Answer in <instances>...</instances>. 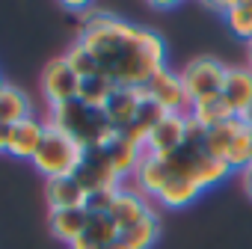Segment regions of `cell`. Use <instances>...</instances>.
I'll return each mask as SVG.
<instances>
[{
    "label": "cell",
    "instance_id": "1",
    "mask_svg": "<svg viewBox=\"0 0 252 249\" xmlns=\"http://www.w3.org/2000/svg\"><path fill=\"white\" fill-rule=\"evenodd\" d=\"M77 42L95 57L98 74L119 89L146 86L158 71L169 68V51L158 30L131 24L104 6H95L80 21Z\"/></svg>",
    "mask_w": 252,
    "mask_h": 249
},
{
    "label": "cell",
    "instance_id": "2",
    "mask_svg": "<svg viewBox=\"0 0 252 249\" xmlns=\"http://www.w3.org/2000/svg\"><path fill=\"white\" fill-rule=\"evenodd\" d=\"M51 124L63 128L65 134H71L83 149L89 152H104L119 134L110 128V122L104 116V110H92L80 101H71V104H63V107H54L48 110L45 116Z\"/></svg>",
    "mask_w": 252,
    "mask_h": 249
},
{
    "label": "cell",
    "instance_id": "3",
    "mask_svg": "<svg viewBox=\"0 0 252 249\" xmlns=\"http://www.w3.org/2000/svg\"><path fill=\"white\" fill-rule=\"evenodd\" d=\"M48 122V119H45ZM89 157V149H83L71 134H65L57 124H45V140L33 157L36 172L51 181V178H74Z\"/></svg>",
    "mask_w": 252,
    "mask_h": 249
},
{
    "label": "cell",
    "instance_id": "4",
    "mask_svg": "<svg viewBox=\"0 0 252 249\" xmlns=\"http://www.w3.org/2000/svg\"><path fill=\"white\" fill-rule=\"evenodd\" d=\"M225 71L228 65L220 62L217 57H193L184 68H181V80H184V89L190 95V104H208V101H217L222 95V83H225ZM190 107V110H193Z\"/></svg>",
    "mask_w": 252,
    "mask_h": 249
},
{
    "label": "cell",
    "instance_id": "5",
    "mask_svg": "<svg viewBox=\"0 0 252 249\" xmlns=\"http://www.w3.org/2000/svg\"><path fill=\"white\" fill-rule=\"evenodd\" d=\"M39 89H42V98H45L48 110H54V107H63V104L77 101L80 77H77L74 68L65 62V57H54V60L42 68Z\"/></svg>",
    "mask_w": 252,
    "mask_h": 249
},
{
    "label": "cell",
    "instance_id": "6",
    "mask_svg": "<svg viewBox=\"0 0 252 249\" xmlns=\"http://www.w3.org/2000/svg\"><path fill=\"white\" fill-rule=\"evenodd\" d=\"M107 214L113 217V222H116L119 231L125 234L128 228H134V225L146 222L149 217H155L158 211H155V202H152L149 196H143L134 184H131V187H128V184H122V187L116 190V196H113Z\"/></svg>",
    "mask_w": 252,
    "mask_h": 249
},
{
    "label": "cell",
    "instance_id": "7",
    "mask_svg": "<svg viewBox=\"0 0 252 249\" xmlns=\"http://www.w3.org/2000/svg\"><path fill=\"white\" fill-rule=\"evenodd\" d=\"M149 98L163 110V113H175V116H190V95L184 89V80H181V71L175 68H163L158 71L149 83Z\"/></svg>",
    "mask_w": 252,
    "mask_h": 249
},
{
    "label": "cell",
    "instance_id": "8",
    "mask_svg": "<svg viewBox=\"0 0 252 249\" xmlns=\"http://www.w3.org/2000/svg\"><path fill=\"white\" fill-rule=\"evenodd\" d=\"M187 134H190V116L166 113L155 124V131L149 134V140H146V155L166 157V155H172L175 149H181L187 143Z\"/></svg>",
    "mask_w": 252,
    "mask_h": 249
},
{
    "label": "cell",
    "instance_id": "9",
    "mask_svg": "<svg viewBox=\"0 0 252 249\" xmlns=\"http://www.w3.org/2000/svg\"><path fill=\"white\" fill-rule=\"evenodd\" d=\"M149 101V89L146 86H125V89H116V95L107 101L104 107V116L110 122V128L116 134H125L131 128V122L137 119L140 107Z\"/></svg>",
    "mask_w": 252,
    "mask_h": 249
},
{
    "label": "cell",
    "instance_id": "10",
    "mask_svg": "<svg viewBox=\"0 0 252 249\" xmlns=\"http://www.w3.org/2000/svg\"><path fill=\"white\" fill-rule=\"evenodd\" d=\"M45 119H39V116H30V119H24V122H18V124H12V137H9V157H15V160H27V163H33V157H36V152H39V146H42V140H45Z\"/></svg>",
    "mask_w": 252,
    "mask_h": 249
},
{
    "label": "cell",
    "instance_id": "11",
    "mask_svg": "<svg viewBox=\"0 0 252 249\" xmlns=\"http://www.w3.org/2000/svg\"><path fill=\"white\" fill-rule=\"evenodd\" d=\"M225 107L240 119L249 107H252V68L249 65H228L225 71V83H222V95Z\"/></svg>",
    "mask_w": 252,
    "mask_h": 249
},
{
    "label": "cell",
    "instance_id": "12",
    "mask_svg": "<svg viewBox=\"0 0 252 249\" xmlns=\"http://www.w3.org/2000/svg\"><path fill=\"white\" fill-rule=\"evenodd\" d=\"M80 184H83V190L86 193H98V190H116V187H122L125 181L113 172V166L107 163V157H104V152H89V157H86V163H83V169L74 175Z\"/></svg>",
    "mask_w": 252,
    "mask_h": 249
},
{
    "label": "cell",
    "instance_id": "13",
    "mask_svg": "<svg viewBox=\"0 0 252 249\" xmlns=\"http://www.w3.org/2000/svg\"><path fill=\"white\" fill-rule=\"evenodd\" d=\"M89 193L77 178H51L45 181V202L48 211H68V208H86Z\"/></svg>",
    "mask_w": 252,
    "mask_h": 249
},
{
    "label": "cell",
    "instance_id": "14",
    "mask_svg": "<svg viewBox=\"0 0 252 249\" xmlns=\"http://www.w3.org/2000/svg\"><path fill=\"white\" fill-rule=\"evenodd\" d=\"M143 155H146V152H143V146H137V143H131V140H125V137H116V140L104 149L107 163L113 166V172H116L122 181L134 178V172H137V166H140Z\"/></svg>",
    "mask_w": 252,
    "mask_h": 249
},
{
    "label": "cell",
    "instance_id": "15",
    "mask_svg": "<svg viewBox=\"0 0 252 249\" xmlns=\"http://www.w3.org/2000/svg\"><path fill=\"white\" fill-rule=\"evenodd\" d=\"M86 222H89V211H86V208L48 211V231H51L60 243H65V246H71V243L83 234Z\"/></svg>",
    "mask_w": 252,
    "mask_h": 249
},
{
    "label": "cell",
    "instance_id": "16",
    "mask_svg": "<svg viewBox=\"0 0 252 249\" xmlns=\"http://www.w3.org/2000/svg\"><path fill=\"white\" fill-rule=\"evenodd\" d=\"M202 199V190L190 181V178H175L169 175V181L163 184V190L155 196V205L166 208V211H184L190 205H196Z\"/></svg>",
    "mask_w": 252,
    "mask_h": 249
},
{
    "label": "cell",
    "instance_id": "17",
    "mask_svg": "<svg viewBox=\"0 0 252 249\" xmlns=\"http://www.w3.org/2000/svg\"><path fill=\"white\" fill-rule=\"evenodd\" d=\"M33 116V101L21 86L6 83V89L0 92V122L3 124H18Z\"/></svg>",
    "mask_w": 252,
    "mask_h": 249
},
{
    "label": "cell",
    "instance_id": "18",
    "mask_svg": "<svg viewBox=\"0 0 252 249\" xmlns=\"http://www.w3.org/2000/svg\"><path fill=\"white\" fill-rule=\"evenodd\" d=\"M222 21L228 33L240 42H252V0H225Z\"/></svg>",
    "mask_w": 252,
    "mask_h": 249
},
{
    "label": "cell",
    "instance_id": "19",
    "mask_svg": "<svg viewBox=\"0 0 252 249\" xmlns=\"http://www.w3.org/2000/svg\"><path fill=\"white\" fill-rule=\"evenodd\" d=\"M83 237L89 243H95L98 249H104V246L116 243L122 237V231H119V225L113 222V217L107 211H89V222L83 228Z\"/></svg>",
    "mask_w": 252,
    "mask_h": 249
},
{
    "label": "cell",
    "instance_id": "20",
    "mask_svg": "<svg viewBox=\"0 0 252 249\" xmlns=\"http://www.w3.org/2000/svg\"><path fill=\"white\" fill-rule=\"evenodd\" d=\"M231 175H234V169H231L225 160H217V157H211V155H202V157H199V166H196L193 181H196V187L205 193V190L220 187V184H222V181H228Z\"/></svg>",
    "mask_w": 252,
    "mask_h": 249
},
{
    "label": "cell",
    "instance_id": "21",
    "mask_svg": "<svg viewBox=\"0 0 252 249\" xmlns=\"http://www.w3.org/2000/svg\"><path fill=\"white\" fill-rule=\"evenodd\" d=\"M234 131H237V119H228V122L217 124V128H211V131H202L205 155H211L217 160H225L228 149H231V140H234Z\"/></svg>",
    "mask_w": 252,
    "mask_h": 249
},
{
    "label": "cell",
    "instance_id": "22",
    "mask_svg": "<svg viewBox=\"0 0 252 249\" xmlns=\"http://www.w3.org/2000/svg\"><path fill=\"white\" fill-rule=\"evenodd\" d=\"M116 83H110L104 74H95V77H86V80H80V92H77V101L80 104H86V107H92V110H104L107 107V101L116 95Z\"/></svg>",
    "mask_w": 252,
    "mask_h": 249
},
{
    "label": "cell",
    "instance_id": "23",
    "mask_svg": "<svg viewBox=\"0 0 252 249\" xmlns=\"http://www.w3.org/2000/svg\"><path fill=\"white\" fill-rule=\"evenodd\" d=\"M228 119H237V116L225 107L222 98L208 101V104H196V107L190 110V122L196 124V128H202V131H211V128H217V124H222V122H228Z\"/></svg>",
    "mask_w": 252,
    "mask_h": 249
},
{
    "label": "cell",
    "instance_id": "24",
    "mask_svg": "<svg viewBox=\"0 0 252 249\" xmlns=\"http://www.w3.org/2000/svg\"><path fill=\"white\" fill-rule=\"evenodd\" d=\"M225 163L234 172H240V169H246L252 163V131L246 128L240 119H237V131H234V140H231V149H228Z\"/></svg>",
    "mask_w": 252,
    "mask_h": 249
},
{
    "label": "cell",
    "instance_id": "25",
    "mask_svg": "<svg viewBox=\"0 0 252 249\" xmlns=\"http://www.w3.org/2000/svg\"><path fill=\"white\" fill-rule=\"evenodd\" d=\"M158 237H160V217H158V214H155V217H149L146 222H140V225L128 228V231L122 234V240L128 243L131 249H155Z\"/></svg>",
    "mask_w": 252,
    "mask_h": 249
},
{
    "label": "cell",
    "instance_id": "26",
    "mask_svg": "<svg viewBox=\"0 0 252 249\" xmlns=\"http://www.w3.org/2000/svg\"><path fill=\"white\" fill-rule=\"evenodd\" d=\"M65 57V62L74 68V74L80 77V80H86V77H95L98 74V62H95V57L74 39V45H68V51L63 54Z\"/></svg>",
    "mask_w": 252,
    "mask_h": 249
},
{
    "label": "cell",
    "instance_id": "27",
    "mask_svg": "<svg viewBox=\"0 0 252 249\" xmlns=\"http://www.w3.org/2000/svg\"><path fill=\"white\" fill-rule=\"evenodd\" d=\"M237 178H240V187H243V193L252 199V163H249L246 169H240V172H237Z\"/></svg>",
    "mask_w": 252,
    "mask_h": 249
},
{
    "label": "cell",
    "instance_id": "28",
    "mask_svg": "<svg viewBox=\"0 0 252 249\" xmlns=\"http://www.w3.org/2000/svg\"><path fill=\"white\" fill-rule=\"evenodd\" d=\"M9 137H12V124H3V122H0V155L9 152Z\"/></svg>",
    "mask_w": 252,
    "mask_h": 249
},
{
    "label": "cell",
    "instance_id": "29",
    "mask_svg": "<svg viewBox=\"0 0 252 249\" xmlns=\"http://www.w3.org/2000/svg\"><path fill=\"white\" fill-rule=\"evenodd\" d=\"M178 3H149V9L152 12H169V9H175Z\"/></svg>",
    "mask_w": 252,
    "mask_h": 249
},
{
    "label": "cell",
    "instance_id": "30",
    "mask_svg": "<svg viewBox=\"0 0 252 249\" xmlns=\"http://www.w3.org/2000/svg\"><path fill=\"white\" fill-rule=\"evenodd\" d=\"M240 122H243V124H246V128L252 131V107H249V110H246V113L240 116Z\"/></svg>",
    "mask_w": 252,
    "mask_h": 249
},
{
    "label": "cell",
    "instance_id": "31",
    "mask_svg": "<svg viewBox=\"0 0 252 249\" xmlns=\"http://www.w3.org/2000/svg\"><path fill=\"white\" fill-rule=\"evenodd\" d=\"M104 249H131V246H128V243H125V240H122V237H119V240H116V243H110V246H104Z\"/></svg>",
    "mask_w": 252,
    "mask_h": 249
},
{
    "label": "cell",
    "instance_id": "32",
    "mask_svg": "<svg viewBox=\"0 0 252 249\" xmlns=\"http://www.w3.org/2000/svg\"><path fill=\"white\" fill-rule=\"evenodd\" d=\"M246 57H249V68H252V42L246 45Z\"/></svg>",
    "mask_w": 252,
    "mask_h": 249
},
{
    "label": "cell",
    "instance_id": "33",
    "mask_svg": "<svg viewBox=\"0 0 252 249\" xmlns=\"http://www.w3.org/2000/svg\"><path fill=\"white\" fill-rule=\"evenodd\" d=\"M6 89V80H3V74H0V92H3Z\"/></svg>",
    "mask_w": 252,
    "mask_h": 249
}]
</instances>
